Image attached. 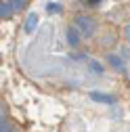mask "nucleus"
Here are the masks:
<instances>
[{
  "instance_id": "1",
  "label": "nucleus",
  "mask_w": 130,
  "mask_h": 132,
  "mask_svg": "<svg viewBox=\"0 0 130 132\" xmlns=\"http://www.w3.org/2000/svg\"><path fill=\"white\" fill-rule=\"evenodd\" d=\"M76 27L80 29V34H82L84 38H92L94 31H96V23H94V19L84 17V15H80V17L76 19Z\"/></svg>"
},
{
  "instance_id": "2",
  "label": "nucleus",
  "mask_w": 130,
  "mask_h": 132,
  "mask_svg": "<svg viewBox=\"0 0 130 132\" xmlns=\"http://www.w3.org/2000/svg\"><path fill=\"white\" fill-rule=\"evenodd\" d=\"M88 96L92 101H96V103H103V105H116L118 103V98L113 94H105V92H99V90H90Z\"/></svg>"
},
{
  "instance_id": "3",
  "label": "nucleus",
  "mask_w": 130,
  "mask_h": 132,
  "mask_svg": "<svg viewBox=\"0 0 130 132\" xmlns=\"http://www.w3.org/2000/svg\"><path fill=\"white\" fill-rule=\"evenodd\" d=\"M105 59H107V63L111 65V67L113 69H116V71H126V65H124V59L120 57V55H113V53H109V55H105Z\"/></svg>"
},
{
  "instance_id": "4",
  "label": "nucleus",
  "mask_w": 130,
  "mask_h": 132,
  "mask_svg": "<svg viewBox=\"0 0 130 132\" xmlns=\"http://www.w3.org/2000/svg\"><path fill=\"white\" fill-rule=\"evenodd\" d=\"M65 40H67L69 46H78V44H80V29H78L76 25H74V27L69 25L67 29H65Z\"/></svg>"
},
{
  "instance_id": "5",
  "label": "nucleus",
  "mask_w": 130,
  "mask_h": 132,
  "mask_svg": "<svg viewBox=\"0 0 130 132\" xmlns=\"http://www.w3.org/2000/svg\"><path fill=\"white\" fill-rule=\"evenodd\" d=\"M38 21H40L38 13H29L27 19H25V23H23V31H25V34H34V29L38 27Z\"/></svg>"
},
{
  "instance_id": "6",
  "label": "nucleus",
  "mask_w": 130,
  "mask_h": 132,
  "mask_svg": "<svg viewBox=\"0 0 130 132\" xmlns=\"http://www.w3.org/2000/svg\"><path fill=\"white\" fill-rule=\"evenodd\" d=\"M13 13H15L13 2H11V0H2V2H0V17H2V19H11Z\"/></svg>"
},
{
  "instance_id": "7",
  "label": "nucleus",
  "mask_w": 130,
  "mask_h": 132,
  "mask_svg": "<svg viewBox=\"0 0 130 132\" xmlns=\"http://www.w3.org/2000/svg\"><path fill=\"white\" fill-rule=\"evenodd\" d=\"M88 69H90L92 76H103V73H105V67H103L96 59H88Z\"/></svg>"
},
{
  "instance_id": "8",
  "label": "nucleus",
  "mask_w": 130,
  "mask_h": 132,
  "mask_svg": "<svg viewBox=\"0 0 130 132\" xmlns=\"http://www.w3.org/2000/svg\"><path fill=\"white\" fill-rule=\"evenodd\" d=\"M11 2H13L15 11H21V9H25V6L29 4V0H11Z\"/></svg>"
},
{
  "instance_id": "9",
  "label": "nucleus",
  "mask_w": 130,
  "mask_h": 132,
  "mask_svg": "<svg viewBox=\"0 0 130 132\" xmlns=\"http://www.w3.org/2000/svg\"><path fill=\"white\" fill-rule=\"evenodd\" d=\"M46 11L48 13H61V4L59 2H48L46 4Z\"/></svg>"
},
{
  "instance_id": "10",
  "label": "nucleus",
  "mask_w": 130,
  "mask_h": 132,
  "mask_svg": "<svg viewBox=\"0 0 130 132\" xmlns=\"http://www.w3.org/2000/svg\"><path fill=\"white\" fill-rule=\"evenodd\" d=\"M0 132H13V128H11V124L2 118V120H0Z\"/></svg>"
},
{
  "instance_id": "11",
  "label": "nucleus",
  "mask_w": 130,
  "mask_h": 132,
  "mask_svg": "<svg viewBox=\"0 0 130 132\" xmlns=\"http://www.w3.org/2000/svg\"><path fill=\"white\" fill-rule=\"evenodd\" d=\"M69 57H71L74 61H82V59H84V53H74V55H69Z\"/></svg>"
},
{
  "instance_id": "12",
  "label": "nucleus",
  "mask_w": 130,
  "mask_h": 132,
  "mask_svg": "<svg viewBox=\"0 0 130 132\" xmlns=\"http://www.w3.org/2000/svg\"><path fill=\"white\" fill-rule=\"evenodd\" d=\"M122 57L124 59H130V48H122Z\"/></svg>"
},
{
  "instance_id": "13",
  "label": "nucleus",
  "mask_w": 130,
  "mask_h": 132,
  "mask_svg": "<svg viewBox=\"0 0 130 132\" xmlns=\"http://www.w3.org/2000/svg\"><path fill=\"white\" fill-rule=\"evenodd\" d=\"M99 2H101V0H86V4H88V6H96Z\"/></svg>"
},
{
  "instance_id": "14",
  "label": "nucleus",
  "mask_w": 130,
  "mask_h": 132,
  "mask_svg": "<svg viewBox=\"0 0 130 132\" xmlns=\"http://www.w3.org/2000/svg\"><path fill=\"white\" fill-rule=\"evenodd\" d=\"M124 36L130 40V25H126V27H124Z\"/></svg>"
}]
</instances>
